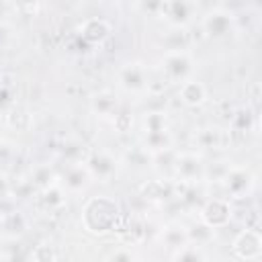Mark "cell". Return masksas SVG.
<instances>
[{"label": "cell", "instance_id": "1", "mask_svg": "<svg viewBox=\"0 0 262 262\" xmlns=\"http://www.w3.org/2000/svg\"><path fill=\"white\" fill-rule=\"evenodd\" d=\"M121 221V209L111 196H92L82 209V223L86 231L94 235H104L117 227Z\"/></svg>", "mask_w": 262, "mask_h": 262}, {"label": "cell", "instance_id": "2", "mask_svg": "<svg viewBox=\"0 0 262 262\" xmlns=\"http://www.w3.org/2000/svg\"><path fill=\"white\" fill-rule=\"evenodd\" d=\"M231 252L244 260V262H256L262 254V237H260V231L254 229V227H246L242 229L233 244H231Z\"/></svg>", "mask_w": 262, "mask_h": 262}, {"label": "cell", "instance_id": "3", "mask_svg": "<svg viewBox=\"0 0 262 262\" xmlns=\"http://www.w3.org/2000/svg\"><path fill=\"white\" fill-rule=\"evenodd\" d=\"M233 217V207L229 199H209L201 209V223H205L211 229L225 227Z\"/></svg>", "mask_w": 262, "mask_h": 262}, {"label": "cell", "instance_id": "4", "mask_svg": "<svg viewBox=\"0 0 262 262\" xmlns=\"http://www.w3.org/2000/svg\"><path fill=\"white\" fill-rule=\"evenodd\" d=\"M235 16L225 8H213L203 18V33L211 39H223L233 31Z\"/></svg>", "mask_w": 262, "mask_h": 262}, {"label": "cell", "instance_id": "5", "mask_svg": "<svg viewBox=\"0 0 262 262\" xmlns=\"http://www.w3.org/2000/svg\"><path fill=\"white\" fill-rule=\"evenodd\" d=\"M221 184L225 186V192H227L229 199H242L244 194H248L252 190L254 174L244 166H229Z\"/></svg>", "mask_w": 262, "mask_h": 262}, {"label": "cell", "instance_id": "6", "mask_svg": "<svg viewBox=\"0 0 262 262\" xmlns=\"http://www.w3.org/2000/svg\"><path fill=\"white\" fill-rule=\"evenodd\" d=\"M192 70V61L186 51H166L162 57V72L170 82H184Z\"/></svg>", "mask_w": 262, "mask_h": 262}, {"label": "cell", "instance_id": "7", "mask_svg": "<svg viewBox=\"0 0 262 262\" xmlns=\"http://www.w3.org/2000/svg\"><path fill=\"white\" fill-rule=\"evenodd\" d=\"M119 82L129 92H141L149 86L147 68L141 61H129L119 68Z\"/></svg>", "mask_w": 262, "mask_h": 262}, {"label": "cell", "instance_id": "8", "mask_svg": "<svg viewBox=\"0 0 262 262\" xmlns=\"http://www.w3.org/2000/svg\"><path fill=\"white\" fill-rule=\"evenodd\" d=\"M160 12L174 29H184L192 20V16L196 12V4L194 2H184V0H180V2L178 0L176 2H162Z\"/></svg>", "mask_w": 262, "mask_h": 262}, {"label": "cell", "instance_id": "9", "mask_svg": "<svg viewBox=\"0 0 262 262\" xmlns=\"http://www.w3.org/2000/svg\"><path fill=\"white\" fill-rule=\"evenodd\" d=\"M80 37L90 45H100L111 37V23L100 16H90L78 27Z\"/></svg>", "mask_w": 262, "mask_h": 262}, {"label": "cell", "instance_id": "10", "mask_svg": "<svg viewBox=\"0 0 262 262\" xmlns=\"http://www.w3.org/2000/svg\"><path fill=\"white\" fill-rule=\"evenodd\" d=\"M203 170H205V164H201V160L194 154H178L174 172L182 182L190 184L196 178H203Z\"/></svg>", "mask_w": 262, "mask_h": 262}, {"label": "cell", "instance_id": "11", "mask_svg": "<svg viewBox=\"0 0 262 262\" xmlns=\"http://www.w3.org/2000/svg\"><path fill=\"white\" fill-rule=\"evenodd\" d=\"M84 164L90 170V176L92 178H100V180H108L117 170L115 158L111 154H106V151H94Z\"/></svg>", "mask_w": 262, "mask_h": 262}, {"label": "cell", "instance_id": "12", "mask_svg": "<svg viewBox=\"0 0 262 262\" xmlns=\"http://www.w3.org/2000/svg\"><path fill=\"white\" fill-rule=\"evenodd\" d=\"M90 180H92V176L84 162H76V164L68 166V170L63 172V186L70 190H82L90 184Z\"/></svg>", "mask_w": 262, "mask_h": 262}, {"label": "cell", "instance_id": "13", "mask_svg": "<svg viewBox=\"0 0 262 262\" xmlns=\"http://www.w3.org/2000/svg\"><path fill=\"white\" fill-rule=\"evenodd\" d=\"M0 231H2V235L10 237V239L20 237V235L27 231V217H25L18 209H14V211L2 215V217H0Z\"/></svg>", "mask_w": 262, "mask_h": 262}, {"label": "cell", "instance_id": "14", "mask_svg": "<svg viewBox=\"0 0 262 262\" xmlns=\"http://www.w3.org/2000/svg\"><path fill=\"white\" fill-rule=\"evenodd\" d=\"M178 96H180V100H182L184 104H188V106H199V104L205 102L207 90H205V86H203L201 82L186 78V80L180 84V88H178Z\"/></svg>", "mask_w": 262, "mask_h": 262}, {"label": "cell", "instance_id": "15", "mask_svg": "<svg viewBox=\"0 0 262 262\" xmlns=\"http://www.w3.org/2000/svg\"><path fill=\"white\" fill-rule=\"evenodd\" d=\"M160 239H162V244H164L168 250L178 252L180 248H184V246L188 244V233H186V229H184L182 225H168V227L162 229Z\"/></svg>", "mask_w": 262, "mask_h": 262}, {"label": "cell", "instance_id": "16", "mask_svg": "<svg viewBox=\"0 0 262 262\" xmlns=\"http://www.w3.org/2000/svg\"><path fill=\"white\" fill-rule=\"evenodd\" d=\"M141 194L149 201H164L174 194V184H170L166 180H149L147 184H143Z\"/></svg>", "mask_w": 262, "mask_h": 262}, {"label": "cell", "instance_id": "17", "mask_svg": "<svg viewBox=\"0 0 262 262\" xmlns=\"http://www.w3.org/2000/svg\"><path fill=\"white\" fill-rule=\"evenodd\" d=\"M90 108L100 117H115L117 115V98L111 92H98L92 98Z\"/></svg>", "mask_w": 262, "mask_h": 262}, {"label": "cell", "instance_id": "18", "mask_svg": "<svg viewBox=\"0 0 262 262\" xmlns=\"http://www.w3.org/2000/svg\"><path fill=\"white\" fill-rule=\"evenodd\" d=\"M143 143H145V151L149 154H156V151H162V149H168L170 143H172V137L168 131H158V133H145L143 135Z\"/></svg>", "mask_w": 262, "mask_h": 262}, {"label": "cell", "instance_id": "19", "mask_svg": "<svg viewBox=\"0 0 262 262\" xmlns=\"http://www.w3.org/2000/svg\"><path fill=\"white\" fill-rule=\"evenodd\" d=\"M31 182H33V186H37V188L43 190V188L55 184V174H53V170L47 164H39L31 172Z\"/></svg>", "mask_w": 262, "mask_h": 262}, {"label": "cell", "instance_id": "20", "mask_svg": "<svg viewBox=\"0 0 262 262\" xmlns=\"http://www.w3.org/2000/svg\"><path fill=\"white\" fill-rule=\"evenodd\" d=\"M196 139H199V145H201L203 149H215V147H221L223 141H225L223 131H219V129H215V127L203 129V131L199 133Z\"/></svg>", "mask_w": 262, "mask_h": 262}, {"label": "cell", "instance_id": "21", "mask_svg": "<svg viewBox=\"0 0 262 262\" xmlns=\"http://www.w3.org/2000/svg\"><path fill=\"white\" fill-rule=\"evenodd\" d=\"M145 133H158V131H168V117L162 111H151L143 119Z\"/></svg>", "mask_w": 262, "mask_h": 262}, {"label": "cell", "instance_id": "22", "mask_svg": "<svg viewBox=\"0 0 262 262\" xmlns=\"http://www.w3.org/2000/svg\"><path fill=\"white\" fill-rule=\"evenodd\" d=\"M41 192H43L41 201H43V205H45L49 211H51V209H59V207L66 203L63 192H61V186H59L57 182L51 184V186H47V188H43Z\"/></svg>", "mask_w": 262, "mask_h": 262}, {"label": "cell", "instance_id": "23", "mask_svg": "<svg viewBox=\"0 0 262 262\" xmlns=\"http://www.w3.org/2000/svg\"><path fill=\"white\" fill-rule=\"evenodd\" d=\"M186 233H188V244L203 246V244H207V242H211V239H213L215 229L207 227L205 223H199V225H194L192 229H186Z\"/></svg>", "mask_w": 262, "mask_h": 262}, {"label": "cell", "instance_id": "24", "mask_svg": "<svg viewBox=\"0 0 262 262\" xmlns=\"http://www.w3.org/2000/svg\"><path fill=\"white\" fill-rule=\"evenodd\" d=\"M8 125L16 131H29L31 125H33V117L25 111V108H14L10 115H8Z\"/></svg>", "mask_w": 262, "mask_h": 262}, {"label": "cell", "instance_id": "25", "mask_svg": "<svg viewBox=\"0 0 262 262\" xmlns=\"http://www.w3.org/2000/svg\"><path fill=\"white\" fill-rule=\"evenodd\" d=\"M174 262H205V256H203V252H201L199 246L186 244L184 248H180L174 254Z\"/></svg>", "mask_w": 262, "mask_h": 262}, {"label": "cell", "instance_id": "26", "mask_svg": "<svg viewBox=\"0 0 262 262\" xmlns=\"http://www.w3.org/2000/svg\"><path fill=\"white\" fill-rule=\"evenodd\" d=\"M186 45H188V37L184 29H174L166 37V51H186Z\"/></svg>", "mask_w": 262, "mask_h": 262}, {"label": "cell", "instance_id": "27", "mask_svg": "<svg viewBox=\"0 0 262 262\" xmlns=\"http://www.w3.org/2000/svg\"><path fill=\"white\" fill-rule=\"evenodd\" d=\"M33 262H55L57 260V254H55V250H53V246L51 244H47V242H41V244H37L35 248H33Z\"/></svg>", "mask_w": 262, "mask_h": 262}, {"label": "cell", "instance_id": "28", "mask_svg": "<svg viewBox=\"0 0 262 262\" xmlns=\"http://www.w3.org/2000/svg\"><path fill=\"white\" fill-rule=\"evenodd\" d=\"M131 123H133V119H131V115H127V113H117V115L113 117V125H115L117 131H127V129L131 127Z\"/></svg>", "mask_w": 262, "mask_h": 262}, {"label": "cell", "instance_id": "29", "mask_svg": "<svg viewBox=\"0 0 262 262\" xmlns=\"http://www.w3.org/2000/svg\"><path fill=\"white\" fill-rule=\"evenodd\" d=\"M135 258H133V254H131V250H127V248H117L111 256H108V262H133Z\"/></svg>", "mask_w": 262, "mask_h": 262}, {"label": "cell", "instance_id": "30", "mask_svg": "<svg viewBox=\"0 0 262 262\" xmlns=\"http://www.w3.org/2000/svg\"><path fill=\"white\" fill-rule=\"evenodd\" d=\"M12 154H14L12 145H10V143H6V141H0V162L10 160V158H12Z\"/></svg>", "mask_w": 262, "mask_h": 262}, {"label": "cell", "instance_id": "31", "mask_svg": "<svg viewBox=\"0 0 262 262\" xmlns=\"http://www.w3.org/2000/svg\"><path fill=\"white\" fill-rule=\"evenodd\" d=\"M10 194V182L6 178V174H0V199Z\"/></svg>", "mask_w": 262, "mask_h": 262}]
</instances>
